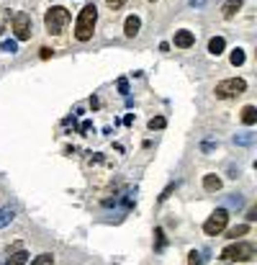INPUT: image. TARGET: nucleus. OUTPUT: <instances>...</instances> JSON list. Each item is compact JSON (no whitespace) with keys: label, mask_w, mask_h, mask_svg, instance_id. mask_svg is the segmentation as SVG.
<instances>
[{"label":"nucleus","mask_w":257,"mask_h":265,"mask_svg":"<svg viewBox=\"0 0 257 265\" xmlns=\"http://www.w3.org/2000/svg\"><path fill=\"white\" fill-rule=\"evenodd\" d=\"M255 258V245L252 242H232L221 250V260L226 263H247Z\"/></svg>","instance_id":"7ed1b4c3"},{"label":"nucleus","mask_w":257,"mask_h":265,"mask_svg":"<svg viewBox=\"0 0 257 265\" xmlns=\"http://www.w3.org/2000/svg\"><path fill=\"white\" fill-rule=\"evenodd\" d=\"M193 44H196V36H193V31H188V29L175 31V47L178 49H190Z\"/></svg>","instance_id":"0eeeda50"},{"label":"nucleus","mask_w":257,"mask_h":265,"mask_svg":"<svg viewBox=\"0 0 257 265\" xmlns=\"http://www.w3.org/2000/svg\"><path fill=\"white\" fill-rule=\"evenodd\" d=\"M149 3H154V0H149Z\"/></svg>","instance_id":"473e14b6"},{"label":"nucleus","mask_w":257,"mask_h":265,"mask_svg":"<svg viewBox=\"0 0 257 265\" xmlns=\"http://www.w3.org/2000/svg\"><path fill=\"white\" fill-rule=\"evenodd\" d=\"M172 188H175V186H167V188L162 190V196H160V204H162V201H167V198H170V193H172Z\"/></svg>","instance_id":"a878e982"},{"label":"nucleus","mask_w":257,"mask_h":265,"mask_svg":"<svg viewBox=\"0 0 257 265\" xmlns=\"http://www.w3.org/2000/svg\"><path fill=\"white\" fill-rule=\"evenodd\" d=\"M49 57H52V49L44 47V49H41V59H49Z\"/></svg>","instance_id":"c85d7f7f"},{"label":"nucleus","mask_w":257,"mask_h":265,"mask_svg":"<svg viewBox=\"0 0 257 265\" xmlns=\"http://www.w3.org/2000/svg\"><path fill=\"white\" fill-rule=\"evenodd\" d=\"M252 142H255V134H250V132H244V134H239V136H234V144H242V147H250Z\"/></svg>","instance_id":"6ab92c4d"},{"label":"nucleus","mask_w":257,"mask_h":265,"mask_svg":"<svg viewBox=\"0 0 257 265\" xmlns=\"http://www.w3.org/2000/svg\"><path fill=\"white\" fill-rule=\"evenodd\" d=\"M13 219H16V211H13L11 206H3V208H0V229H3V227H8Z\"/></svg>","instance_id":"4468645a"},{"label":"nucleus","mask_w":257,"mask_h":265,"mask_svg":"<svg viewBox=\"0 0 257 265\" xmlns=\"http://www.w3.org/2000/svg\"><path fill=\"white\" fill-rule=\"evenodd\" d=\"M116 88H118V93H121V95H128V80L126 77H118Z\"/></svg>","instance_id":"5701e85b"},{"label":"nucleus","mask_w":257,"mask_h":265,"mask_svg":"<svg viewBox=\"0 0 257 265\" xmlns=\"http://www.w3.org/2000/svg\"><path fill=\"white\" fill-rule=\"evenodd\" d=\"M147 126H149L152 132H160V129L167 126V118H165V116H154V118H149V124H147Z\"/></svg>","instance_id":"a211bd4d"},{"label":"nucleus","mask_w":257,"mask_h":265,"mask_svg":"<svg viewBox=\"0 0 257 265\" xmlns=\"http://www.w3.org/2000/svg\"><path fill=\"white\" fill-rule=\"evenodd\" d=\"M242 124H244V126L257 124V108H255V106H244V108H242Z\"/></svg>","instance_id":"f8f14e48"},{"label":"nucleus","mask_w":257,"mask_h":265,"mask_svg":"<svg viewBox=\"0 0 257 265\" xmlns=\"http://www.w3.org/2000/svg\"><path fill=\"white\" fill-rule=\"evenodd\" d=\"M244 90H247V83H244L242 77H229V80H221V83L214 88V95L221 98V100H226V98L242 95Z\"/></svg>","instance_id":"20e7f679"},{"label":"nucleus","mask_w":257,"mask_h":265,"mask_svg":"<svg viewBox=\"0 0 257 265\" xmlns=\"http://www.w3.org/2000/svg\"><path fill=\"white\" fill-rule=\"evenodd\" d=\"M247 232H250V224H239V227H234V229H229L226 237L229 240H237V237H244Z\"/></svg>","instance_id":"dca6fc26"},{"label":"nucleus","mask_w":257,"mask_h":265,"mask_svg":"<svg viewBox=\"0 0 257 265\" xmlns=\"http://www.w3.org/2000/svg\"><path fill=\"white\" fill-rule=\"evenodd\" d=\"M242 204H244V198L239 193H229V198H226V206L229 208H239Z\"/></svg>","instance_id":"412c9836"},{"label":"nucleus","mask_w":257,"mask_h":265,"mask_svg":"<svg viewBox=\"0 0 257 265\" xmlns=\"http://www.w3.org/2000/svg\"><path fill=\"white\" fill-rule=\"evenodd\" d=\"M0 34H3V26H0Z\"/></svg>","instance_id":"2f4dec72"},{"label":"nucleus","mask_w":257,"mask_h":265,"mask_svg":"<svg viewBox=\"0 0 257 265\" xmlns=\"http://www.w3.org/2000/svg\"><path fill=\"white\" fill-rule=\"evenodd\" d=\"M188 265H203V258H201V252L193 250V252L188 255Z\"/></svg>","instance_id":"b1692460"},{"label":"nucleus","mask_w":257,"mask_h":265,"mask_svg":"<svg viewBox=\"0 0 257 265\" xmlns=\"http://www.w3.org/2000/svg\"><path fill=\"white\" fill-rule=\"evenodd\" d=\"M106 5L111 8V11H121V8L126 5V0H106Z\"/></svg>","instance_id":"393cba45"},{"label":"nucleus","mask_w":257,"mask_h":265,"mask_svg":"<svg viewBox=\"0 0 257 265\" xmlns=\"http://www.w3.org/2000/svg\"><path fill=\"white\" fill-rule=\"evenodd\" d=\"M95 23H98V8L93 3H88L85 8L80 11L77 16V23H75V39L77 41H90L95 34Z\"/></svg>","instance_id":"f257e3e1"},{"label":"nucleus","mask_w":257,"mask_h":265,"mask_svg":"<svg viewBox=\"0 0 257 265\" xmlns=\"http://www.w3.org/2000/svg\"><path fill=\"white\" fill-rule=\"evenodd\" d=\"M139 29H142V18L139 16H128L126 23H124V34L128 36V39H134V36L139 34Z\"/></svg>","instance_id":"6e6552de"},{"label":"nucleus","mask_w":257,"mask_h":265,"mask_svg":"<svg viewBox=\"0 0 257 265\" xmlns=\"http://www.w3.org/2000/svg\"><path fill=\"white\" fill-rule=\"evenodd\" d=\"M203 3H206V0H190V5H193V8H201Z\"/></svg>","instance_id":"7c9ffc66"},{"label":"nucleus","mask_w":257,"mask_h":265,"mask_svg":"<svg viewBox=\"0 0 257 265\" xmlns=\"http://www.w3.org/2000/svg\"><path fill=\"white\" fill-rule=\"evenodd\" d=\"M214 147H216V144H211V142H203V147H201V150H203V152H211Z\"/></svg>","instance_id":"c756f323"},{"label":"nucleus","mask_w":257,"mask_h":265,"mask_svg":"<svg viewBox=\"0 0 257 265\" xmlns=\"http://www.w3.org/2000/svg\"><path fill=\"white\" fill-rule=\"evenodd\" d=\"M70 18L72 16H70V11L64 5H52L49 11H47V16H44V26H47L49 34L57 36V34L64 31V26L70 23Z\"/></svg>","instance_id":"f03ea898"},{"label":"nucleus","mask_w":257,"mask_h":265,"mask_svg":"<svg viewBox=\"0 0 257 265\" xmlns=\"http://www.w3.org/2000/svg\"><path fill=\"white\" fill-rule=\"evenodd\" d=\"M0 49H3V52H8V54H16V52H18V44H16L13 39H5L3 44H0Z\"/></svg>","instance_id":"4be33fe9"},{"label":"nucleus","mask_w":257,"mask_h":265,"mask_svg":"<svg viewBox=\"0 0 257 265\" xmlns=\"http://www.w3.org/2000/svg\"><path fill=\"white\" fill-rule=\"evenodd\" d=\"M226 49V41H224V36H214V39L208 41V52L214 54V57H219V54H224Z\"/></svg>","instance_id":"9b49d317"},{"label":"nucleus","mask_w":257,"mask_h":265,"mask_svg":"<svg viewBox=\"0 0 257 265\" xmlns=\"http://www.w3.org/2000/svg\"><path fill=\"white\" fill-rule=\"evenodd\" d=\"M26 260H29V252H26V250H18V252H13V255H8L5 265H26Z\"/></svg>","instance_id":"ddd939ff"},{"label":"nucleus","mask_w":257,"mask_h":265,"mask_svg":"<svg viewBox=\"0 0 257 265\" xmlns=\"http://www.w3.org/2000/svg\"><path fill=\"white\" fill-rule=\"evenodd\" d=\"M29 265H54V255L52 252H41V255H36Z\"/></svg>","instance_id":"2eb2a0df"},{"label":"nucleus","mask_w":257,"mask_h":265,"mask_svg":"<svg viewBox=\"0 0 257 265\" xmlns=\"http://www.w3.org/2000/svg\"><path fill=\"white\" fill-rule=\"evenodd\" d=\"M90 129H93V124H90V121H82L80 124V134H88Z\"/></svg>","instance_id":"bb28decb"},{"label":"nucleus","mask_w":257,"mask_h":265,"mask_svg":"<svg viewBox=\"0 0 257 265\" xmlns=\"http://www.w3.org/2000/svg\"><path fill=\"white\" fill-rule=\"evenodd\" d=\"M239 8H242V0H226V3L221 5V16L224 18H234Z\"/></svg>","instance_id":"9d476101"},{"label":"nucleus","mask_w":257,"mask_h":265,"mask_svg":"<svg viewBox=\"0 0 257 265\" xmlns=\"http://www.w3.org/2000/svg\"><path fill=\"white\" fill-rule=\"evenodd\" d=\"M244 59H247V57H244V49H239V47L232 52V57H229V62H232L234 67H242V65H244Z\"/></svg>","instance_id":"f3484780"},{"label":"nucleus","mask_w":257,"mask_h":265,"mask_svg":"<svg viewBox=\"0 0 257 265\" xmlns=\"http://www.w3.org/2000/svg\"><path fill=\"white\" fill-rule=\"evenodd\" d=\"M13 34H16L18 41L31 39V16H29V13L18 11V13L13 16Z\"/></svg>","instance_id":"423d86ee"},{"label":"nucleus","mask_w":257,"mask_h":265,"mask_svg":"<svg viewBox=\"0 0 257 265\" xmlns=\"http://www.w3.org/2000/svg\"><path fill=\"white\" fill-rule=\"evenodd\" d=\"M221 188V178L214 175V172H208V175H203V190H208V193H216V190Z\"/></svg>","instance_id":"1a4fd4ad"},{"label":"nucleus","mask_w":257,"mask_h":265,"mask_svg":"<svg viewBox=\"0 0 257 265\" xmlns=\"http://www.w3.org/2000/svg\"><path fill=\"white\" fill-rule=\"evenodd\" d=\"M247 222H257V208H250V211H247Z\"/></svg>","instance_id":"cd10ccee"},{"label":"nucleus","mask_w":257,"mask_h":265,"mask_svg":"<svg viewBox=\"0 0 257 265\" xmlns=\"http://www.w3.org/2000/svg\"><path fill=\"white\" fill-rule=\"evenodd\" d=\"M154 240H157V250H160V252L167 247V240H165V229H162V227H157V229H154Z\"/></svg>","instance_id":"aec40b11"},{"label":"nucleus","mask_w":257,"mask_h":265,"mask_svg":"<svg viewBox=\"0 0 257 265\" xmlns=\"http://www.w3.org/2000/svg\"><path fill=\"white\" fill-rule=\"evenodd\" d=\"M226 224H229V208H216V211L206 219L203 232L208 237H216V234H221L226 229Z\"/></svg>","instance_id":"39448f33"}]
</instances>
